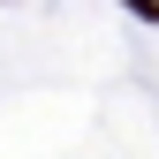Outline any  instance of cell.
I'll use <instances>...</instances> for the list:
<instances>
[{
    "label": "cell",
    "instance_id": "1",
    "mask_svg": "<svg viewBox=\"0 0 159 159\" xmlns=\"http://www.w3.org/2000/svg\"><path fill=\"white\" fill-rule=\"evenodd\" d=\"M121 8H136L144 23H159V0H121Z\"/></svg>",
    "mask_w": 159,
    "mask_h": 159
}]
</instances>
